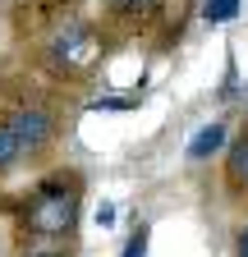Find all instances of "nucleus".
I'll use <instances>...</instances> for the list:
<instances>
[{
  "instance_id": "obj_7",
  "label": "nucleus",
  "mask_w": 248,
  "mask_h": 257,
  "mask_svg": "<svg viewBox=\"0 0 248 257\" xmlns=\"http://www.w3.org/2000/svg\"><path fill=\"white\" fill-rule=\"evenodd\" d=\"M234 14H239V0H207V5H202L207 23H230Z\"/></svg>"
},
{
  "instance_id": "obj_5",
  "label": "nucleus",
  "mask_w": 248,
  "mask_h": 257,
  "mask_svg": "<svg viewBox=\"0 0 248 257\" xmlns=\"http://www.w3.org/2000/svg\"><path fill=\"white\" fill-rule=\"evenodd\" d=\"M23 161V152H19V138H14V128L0 119V175H10L14 166Z\"/></svg>"
},
{
  "instance_id": "obj_8",
  "label": "nucleus",
  "mask_w": 248,
  "mask_h": 257,
  "mask_svg": "<svg viewBox=\"0 0 248 257\" xmlns=\"http://www.w3.org/2000/svg\"><path fill=\"white\" fill-rule=\"evenodd\" d=\"M147 239H152V225H147V220H138V230L129 234V243H124V252H119V257H147Z\"/></svg>"
},
{
  "instance_id": "obj_1",
  "label": "nucleus",
  "mask_w": 248,
  "mask_h": 257,
  "mask_svg": "<svg viewBox=\"0 0 248 257\" xmlns=\"http://www.w3.org/2000/svg\"><path fill=\"white\" fill-rule=\"evenodd\" d=\"M78 207H83V175L78 170H55L51 179H42L33 188V198L23 202L19 225L33 239H65L78 225Z\"/></svg>"
},
{
  "instance_id": "obj_4",
  "label": "nucleus",
  "mask_w": 248,
  "mask_h": 257,
  "mask_svg": "<svg viewBox=\"0 0 248 257\" xmlns=\"http://www.w3.org/2000/svg\"><path fill=\"white\" fill-rule=\"evenodd\" d=\"M225 184L239 193V188H248V128L230 143V152H225Z\"/></svg>"
},
{
  "instance_id": "obj_6",
  "label": "nucleus",
  "mask_w": 248,
  "mask_h": 257,
  "mask_svg": "<svg viewBox=\"0 0 248 257\" xmlns=\"http://www.w3.org/2000/svg\"><path fill=\"white\" fill-rule=\"evenodd\" d=\"M106 5H110L115 19H147L152 10L161 5V0H106Z\"/></svg>"
},
{
  "instance_id": "obj_9",
  "label": "nucleus",
  "mask_w": 248,
  "mask_h": 257,
  "mask_svg": "<svg viewBox=\"0 0 248 257\" xmlns=\"http://www.w3.org/2000/svg\"><path fill=\"white\" fill-rule=\"evenodd\" d=\"M138 106V96H97L92 101V110H134Z\"/></svg>"
},
{
  "instance_id": "obj_3",
  "label": "nucleus",
  "mask_w": 248,
  "mask_h": 257,
  "mask_svg": "<svg viewBox=\"0 0 248 257\" xmlns=\"http://www.w3.org/2000/svg\"><path fill=\"white\" fill-rule=\"evenodd\" d=\"M216 152H225V124H221V119L202 124L198 134L189 138V152H184V156H189V161H211Z\"/></svg>"
},
{
  "instance_id": "obj_2",
  "label": "nucleus",
  "mask_w": 248,
  "mask_h": 257,
  "mask_svg": "<svg viewBox=\"0 0 248 257\" xmlns=\"http://www.w3.org/2000/svg\"><path fill=\"white\" fill-rule=\"evenodd\" d=\"M5 124L14 128L23 161H28V156H37V152L51 143V134H55V115H51L46 106H19V110L5 115Z\"/></svg>"
},
{
  "instance_id": "obj_11",
  "label": "nucleus",
  "mask_w": 248,
  "mask_h": 257,
  "mask_svg": "<svg viewBox=\"0 0 248 257\" xmlns=\"http://www.w3.org/2000/svg\"><path fill=\"white\" fill-rule=\"evenodd\" d=\"M23 257H69V252H60V248H33V252H23Z\"/></svg>"
},
{
  "instance_id": "obj_12",
  "label": "nucleus",
  "mask_w": 248,
  "mask_h": 257,
  "mask_svg": "<svg viewBox=\"0 0 248 257\" xmlns=\"http://www.w3.org/2000/svg\"><path fill=\"white\" fill-rule=\"evenodd\" d=\"M234 257H248V230L239 234V243H234Z\"/></svg>"
},
{
  "instance_id": "obj_10",
  "label": "nucleus",
  "mask_w": 248,
  "mask_h": 257,
  "mask_svg": "<svg viewBox=\"0 0 248 257\" xmlns=\"http://www.w3.org/2000/svg\"><path fill=\"white\" fill-rule=\"evenodd\" d=\"M110 220H115V202H101V207H97V225H101V230H110Z\"/></svg>"
}]
</instances>
